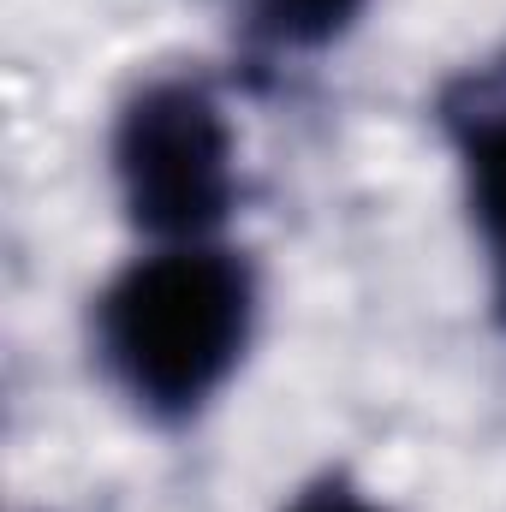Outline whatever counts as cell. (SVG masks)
<instances>
[{
	"mask_svg": "<svg viewBox=\"0 0 506 512\" xmlns=\"http://www.w3.org/2000/svg\"><path fill=\"white\" fill-rule=\"evenodd\" d=\"M256 310L262 292L251 256L221 239L155 245L96 292V364L137 417L161 429L197 423L239 376Z\"/></svg>",
	"mask_w": 506,
	"mask_h": 512,
	"instance_id": "6da1fadb",
	"label": "cell"
},
{
	"mask_svg": "<svg viewBox=\"0 0 506 512\" xmlns=\"http://www.w3.org/2000/svg\"><path fill=\"white\" fill-rule=\"evenodd\" d=\"M108 167L126 221L149 245H203L239 209V137L197 78L137 84L114 114Z\"/></svg>",
	"mask_w": 506,
	"mask_h": 512,
	"instance_id": "7a4b0ae2",
	"label": "cell"
},
{
	"mask_svg": "<svg viewBox=\"0 0 506 512\" xmlns=\"http://www.w3.org/2000/svg\"><path fill=\"white\" fill-rule=\"evenodd\" d=\"M447 131L459 149L477 239L495 268V310L506 322V90H471L447 102Z\"/></svg>",
	"mask_w": 506,
	"mask_h": 512,
	"instance_id": "3957f363",
	"label": "cell"
},
{
	"mask_svg": "<svg viewBox=\"0 0 506 512\" xmlns=\"http://www.w3.org/2000/svg\"><path fill=\"white\" fill-rule=\"evenodd\" d=\"M370 0H245V42L256 54H328L364 24Z\"/></svg>",
	"mask_w": 506,
	"mask_h": 512,
	"instance_id": "277c9868",
	"label": "cell"
},
{
	"mask_svg": "<svg viewBox=\"0 0 506 512\" xmlns=\"http://www.w3.org/2000/svg\"><path fill=\"white\" fill-rule=\"evenodd\" d=\"M286 512H387L376 495H364L352 477H322V483H310L304 495H292V507Z\"/></svg>",
	"mask_w": 506,
	"mask_h": 512,
	"instance_id": "5b68a950",
	"label": "cell"
}]
</instances>
